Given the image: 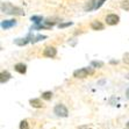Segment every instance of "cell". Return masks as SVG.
Listing matches in <instances>:
<instances>
[{
	"label": "cell",
	"instance_id": "cell-1",
	"mask_svg": "<svg viewBox=\"0 0 129 129\" xmlns=\"http://www.w3.org/2000/svg\"><path fill=\"white\" fill-rule=\"evenodd\" d=\"M1 12L11 15H24L23 9L14 6L9 3H1Z\"/></svg>",
	"mask_w": 129,
	"mask_h": 129
},
{
	"label": "cell",
	"instance_id": "cell-2",
	"mask_svg": "<svg viewBox=\"0 0 129 129\" xmlns=\"http://www.w3.org/2000/svg\"><path fill=\"white\" fill-rule=\"evenodd\" d=\"M54 113L57 115V116H59V117H66L68 115H69V111H68V108H66L64 105H62V104H58V105L55 106Z\"/></svg>",
	"mask_w": 129,
	"mask_h": 129
},
{
	"label": "cell",
	"instance_id": "cell-3",
	"mask_svg": "<svg viewBox=\"0 0 129 129\" xmlns=\"http://www.w3.org/2000/svg\"><path fill=\"white\" fill-rule=\"evenodd\" d=\"M90 73H92V71H90L87 68H81V69L76 70V71L73 72V77L77 79H84V78H86Z\"/></svg>",
	"mask_w": 129,
	"mask_h": 129
},
{
	"label": "cell",
	"instance_id": "cell-4",
	"mask_svg": "<svg viewBox=\"0 0 129 129\" xmlns=\"http://www.w3.org/2000/svg\"><path fill=\"white\" fill-rule=\"evenodd\" d=\"M120 22V18H119V15L116 14H108L106 16V23L108 26H115Z\"/></svg>",
	"mask_w": 129,
	"mask_h": 129
},
{
	"label": "cell",
	"instance_id": "cell-5",
	"mask_svg": "<svg viewBox=\"0 0 129 129\" xmlns=\"http://www.w3.org/2000/svg\"><path fill=\"white\" fill-rule=\"evenodd\" d=\"M56 55H57V49L55 48V47H47L43 51V56L44 57H49V58H54L56 57Z\"/></svg>",
	"mask_w": 129,
	"mask_h": 129
},
{
	"label": "cell",
	"instance_id": "cell-6",
	"mask_svg": "<svg viewBox=\"0 0 129 129\" xmlns=\"http://www.w3.org/2000/svg\"><path fill=\"white\" fill-rule=\"evenodd\" d=\"M14 26H16V20L15 19H13V20H3L1 21V28L5 30L14 27Z\"/></svg>",
	"mask_w": 129,
	"mask_h": 129
},
{
	"label": "cell",
	"instance_id": "cell-7",
	"mask_svg": "<svg viewBox=\"0 0 129 129\" xmlns=\"http://www.w3.org/2000/svg\"><path fill=\"white\" fill-rule=\"evenodd\" d=\"M96 3L98 0H88L84 6L85 12H91V11H95V7H96Z\"/></svg>",
	"mask_w": 129,
	"mask_h": 129
},
{
	"label": "cell",
	"instance_id": "cell-8",
	"mask_svg": "<svg viewBox=\"0 0 129 129\" xmlns=\"http://www.w3.org/2000/svg\"><path fill=\"white\" fill-rule=\"evenodd\" d=\"M30 37H31V35H28L27 37H24V39H16V40H14V43L16 45H19V47H22V45H26L28 42H30L31 40H29Z\"/></svg>",
	"mask_w": 129,
	"mask_h": 129
},
{
	"label": "cell",
	"instance_id": "cell-9",
	"mask_svg": "<svg viewBox=\"0 0 129 129\" xmlns=\"http://www.w3.org/2000/svg\"><path fill=\"white\" fill-rule=\"evenodd\" d=\"M11 78H12V75H11L8 71H3L1 75H0V83H1V84H5V83H7Z\"/></svg>",
	"mask_w": 129,
	"mask_h": 129
},
{
	"label": "cell",
	"instance_id": "cell-10",
	"mask_svg": "<svg viewBox=\"0 0 129 129\" xmlns=\"http://www.w3.org/2000/svg\"><path fill=\"white\" fill-rule=\"evenodd\" d=\"M14 70L16 72H19L20 75H24V73L27 72V66L24 65L23 63H18L14 66Z\"/></svg>",
	"mask_w": 129,
	"mask_h": 129
},
{
	"label": "cell",
	"instance_id": "cell-11",
	"mask_svg": "<svg viewBox=\"0 0 129 129\" xmlns=\"http://www.w3.org/2000/svg\"><path fill=\"white\" fill-rule=\"evenodd\" d=\"M91 28H92L93 30H102L104 28H105V26H104L100 21H93L92 23H91Z\"/></svg>",
	"mask_w": 129,
	"mask_h": 129
},
{
	"label": "cell",
	"instance_id": "cell-12",
	"mask_svg": "<svg viewBox=\"0 0 129 129\" xmlns=\"http://www.w3.org/2000/svg\"><path fill=\"white\" fill-rule=\"evenodd\" d=\"M30 105L33 106L34 108H42L43 107V104L42 101L40 99H30Z\"/></svg>",
	"mask_w": 129,
	"mask_h": 129
},
{
	"label": "cell",
	"instance_id": "cell-13",
	"mask_svg": "<svg viewBox=\"0 0 129 129\" xmlns=\"http://www.w3.org/2000/svg\"><path fill=\"white\" fill-rule=\"evenodd\" d=\"M30 20L34 22L35 24H40L43 22V18L41 16V15H33L31 18H30Z\"/></svg>",
	"mask_w": 129,
	"mask_h": 129
},
{
	"label": "cell",
	"instance_id": "cell-14",
	"mask_svg": "<svg viewBox=\"0 0 129 129\" xmlns=\"http://www.w3.org/2000/svg\"><path fill=\"white\" fill-rule=\"evenodd\" d=\"M51 98H52V92H50V91H47V92H43L42 93V99L51 100Z\"/></svg>",
	"mask_w": 129,
	"mask_h": 129
},
{
	"label": "cell",
	"instance_id": "cell-15",
	"mask_svg": "<svg viewBox=\"0 0 129 129\" xmlns=\"http://www.w3.org/2000/svg\"><path fill=\"white\" fill-rule=\"evenodd\" d=\"M121 8L123 9V11H129V0H123L122 3H121Z\"/></svg>",
	"mask_w": 129,
	"mask_h": 129
},
{
	"label": "cell",
	"instance_id": "cell-16",
	"mask_svg": "<svg viewBox=\"0 0 129 129\" xmlns=\"http://www.w3.org/2000/svg\"><path fill=\"white\" fill-rule=\"evenodd\" d=\"M20 129H29V123H28L27 120H22L21 122H20V127H19Z\"/></svg>",
	"mask_w": 129,
	"mask_h": 129
},
{
	"label": "cell",
	"instance_id": "cell-17",
	"mask_svg": "<svg viewBox=\"0 0 129 129\" xmlns=\"http://www.w3.org/2000/svg\"><path fill=\"white\" fill-rule=\"evenodd\" d=\"M44 39H47V36H45V35H37L36 37H33V39H31V42L36 43V42H39V41H41V40H44Z\"/></svg>",
	"mask_w": 129,
	"mask_h": 129
},
{
	"label": "cell",
	"instance_id": "cell-18",
	"mask_svg": "<svg viewBox=\"0 0 129 129\" xmlns=\"http://www.w3.org/2000/svg\"><path fill=\"white\" fill-rule=\"evenodd\" d=\"M91 66H93V68H101V66H104V63L102 62H98V60H93V62H91Z\"/></svg>",
	"mask_w": 129,
	"mask_h": 129
},
{
	"label": "cell",
	"instance_id": "cell-19",
	"mask_svg": "<svg viewBox=\"0 0 129 129\" xmlns=\"http://www.w3.org/2000/svg\"><path fill=\"white\" fill-rule=\"evenodd\" d=\"M71 24H72V22L69 21V22H66V23H59V24H58V27H59V28H65V27L71 26Z\"/></svg>",
	"mask_w": 129,
	"mask_h": 129
},
{
	"label": "cell",
	"instance_id": "cell-20",
	"mask_svg": "<svg viewBox=\"0 0 129 129\" xmlns=\"http://www.w3.org/2000/svg\"><path fill=\"white\" fill-rule=\"evenodd\" d=\"M106 0H98V3H96V7H95V9H98V8H100V7L104 5V3H105Z\"/></svg>",
	"mask_w": 129,
	"mask_h": 129
},
{
	"label": "cell",
	"instance_id": "cell-21",
	"mask_svg": "<svg viewBox=\"0 0 129 129\" xmlns=\"http://www.w3.org/2000/svg\"><path fill=\"white\" fill-rule=\"evenodd\" d=\"M77 129H92V128H90V127L86 126V124H83V126H79Z\"/></svg>",
	"mask_w": 129,
	"mask_h": 129
},
{
	"label": "cell",
	"instance_id": "cell-22",
	"mask_svg": "<svg viewBox=\"0 0 129 129\" xmlns=\"http://www.w3.org/2000/svg\"><path fill=\"white\" fill-rule=\"evenodd\" d=\"M126 96H127V98H128V99H129V88L126 91Z\"/></svg>",
	"mask_w": 129,
	"mask_h": 129
},
{
	"label": "cell",
	"instance_id": "cell-23",
	"mask_svg": "<svg viewBox=\"0 0 129 129\" xmlns=\"http://www.w3.org/2000/svg\"><path fill=\"white\" fill-rule=\"evenodd\" d=\"M126 126H127V129H129V121H128V122H127V124H126Z\"/></svg>",
	"mask_w": 129,
	"mask_h": 129
}]
</instances>
